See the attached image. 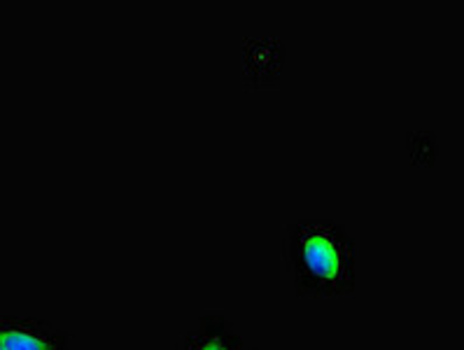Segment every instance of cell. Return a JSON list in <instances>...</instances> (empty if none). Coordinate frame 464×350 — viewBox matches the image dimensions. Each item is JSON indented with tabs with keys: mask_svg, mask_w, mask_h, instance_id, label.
I'll list each match as a JSON object with an SVG mask.
<instances>
[{
	"mask_svg": "<svg viewBox=\"0 0 464 350\" xmlns=\"http://www.w3.org/2000/svg\"><path fill=\"white\" fill-rule=\"evenodd\" d=\"M0 350H72L71 334L40 317L0 316Z\"/></svg>",
	"mask_w": 464,
	"mask_h": 350,
	"instance_id": "7a4b0ae2",
	"label": "cell"
},
{
	"mask_svg": "<svg viewBox=\"0 0 464 350\" xmlns=\"http://www.w3.org/2000/svg\"><path fill=\"white\" fill-rule=\"evenodd\" d=\"M283 259L301 299H341L355 290V243L339 222H290Z\"/></svg>",
	"mask_w": 464,
	"mask_h": 350,
	"instance_id": "6da1fadb",
	"label": "cell"
},
{
	"mask_svg": "<svg viewBox=\"0 0 464 350\" xmlns=\"http://www.w3.org/2000/svg\"><path fill=\"white\" fill-rule=\"evenodd\" d=\"M175 350H257L250 348L243 334L234 327L229 317L219 311H210L198 320L175 345Z\"/></svg>",
	"mask_w": 464,
	"mask_h": 350,
	"instance_id": "3957f363",
	"label": "cell"
}]
</instances>
